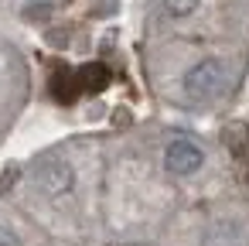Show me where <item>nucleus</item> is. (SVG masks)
Listing matches in <instances>:
<instances>
[{
    "label": "nucleus",
    "mask_w": 249,
    "mask_h": 246,
    "mask_svg": "<svg viewBox=\"0 0 249 246\" xmlns=\"http://www.w3.org/2000/svg\"><path fill=\"white\" fill-rule=\"evenodd\" d=\"M225 89V69L218 58H201L184 72V99L188 103H212Z\"/></svg>",
    "instance_id": "obj_1"
},
{
    "label": "nucleus",
    "mask_w": 249,
    "mask_h": 246,
    "mask_svg": "<svg viewBox=\"0 0 249 246\" xmlns=\"http://www.w3.org/2000/svg\"><path fill=\"white\" fill-rule=\"evenodd\" d=\"M205 164V151L191 140V137H174L167 147H164V168L178 178L184 174H195L198 168Z\"/></svg>",
    "instance_id": "obj_2"
},
{
    "label": "nucleus",
    "mask_w": 249,
    "mask_h": 246,
    "mask_svg": "<svg viewBox=\"0 0 249 246\" xmlns=\"http://www.w3.org/2000/svg\"><path fill=\"white\" fill-rule=\"evenodd\" d=\"M72 181H75V174L65 161H45L35 171V185L45 195H65V191H72Z\"/></svg>",
    "instance_id": "obj_3"
},
{
    "label": "nucleus",
    "mask_w": 249,
    "mask_h": 246,
    "mask_svg": "<svg viewBox=\"0 0 249 246\" xmlns=\"http://www.w3.org/2000/svg\"><path fill=\"white\" fill-rule=\"evenodd\" d=\"M75 76H79V89H82V93H99V89L109 82V72H106L103 65H86V69H79Z\"/></svg>",
    "instance_id": "obj_4"
},
{
    "label": "nucleus",
    "mask_w": 249,
    "mask_h": 246,
    "mask_svg": "<svg viewBox=\"0 0 249 246\" xmlns=\"http://www.w3.org/2000/svg\"><path fill=\"white\" fill-rule=\"evenodd\" d=\"M52 89H55V96H58L62 103H72V99L82 93V89H79V76L69 72V69H58V72H55V86H52Z\"/></svg>",
    "instance_id": "obj_5"
},
{
    "label": "nucleus",
    "mask_w": 249,
    "mask_h": 246,
    "mask_svg": "<svg viewBox=\"0 0 249 246\" xmlns=\"http://www.w3.org/2000/svg\"><path fill=\"white\" fill-rule=\"evenodd\" d=\"M198 4L201 0H164V7H167L171 18H188V14H195Z\"/></svg>",
    "instance_id": "obj_6"
},
{
    "label": "nucleus",
    "mask_w": 249,
    "mask_h": 246,
    "mask_svg": "<svg viewBox=\"0 0 249 246\" xmlns=\"http://www.w3.org/2000/svg\"><path fill=\"white\" fill-rule=\"evenodd\" d=\"M0 246H21V239L11 229H0Z\"/></svg>",
    "instance_id": "obj_7"
}]
</instances>
